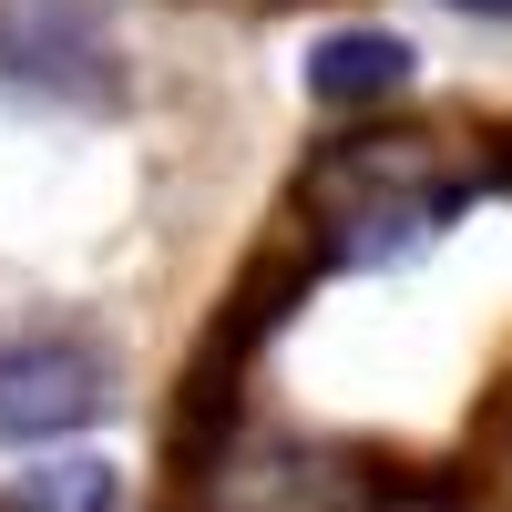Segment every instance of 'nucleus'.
Masks as SVG:
<instances>
[{
  "label": "nucleus",
  "instance_id": "nucleus-1",
  "mask_svg": "<svg viewBox=\"0 0 512 512\" xmlns=\"http://www.w3.org/2000/svg\"><path fill=\"white\" fill-rule=\"evenodd\" d=\"M461 205H472V164L451 134H359L318 154L308 175V216L328 256H349V267H390V256L431 246Z\"/></svg>",
  "mask_w": 512,
  "mask_h": 512
},
{
  "label": "nucleus",
  "instance_id": "nucleus-5",
  "mask_svg": "<svg viewBox=\"0 0 512 512\" xmlns=\"http://www.w3.org/2000/svg\"><path fill=\"white\" fill-rule=\"evenodd\" d=\"M451 11H472V21H512V0H451Z\"/></svg>",
  "mask_w": 512,
  "mask_h": 512
},
{
  "label": "nucleus",
  "instance_id": "nucleus-4",
  "mask_svg": "<svg viewBox=\"0 0 512 512\" xmlns=\"http://www.w3.org/2000/svg\"><path fill=\"white\" fill-rule=\"evenodd\" d=\"M308 82H318V103L400 93V82H410V41H390V31H328L318 62H308Z\"/></svg>",
  "mask_w": 512,
  "mask_h": 512
},
{
  "label": "nucleus",
  "instance_id": "nucleus-2",
  "mask_svg": "<svg viewBox=\"0 0 512 512\" xmlns=\"http://www.w3.org/2000/svg\"><path fill=\"white\" fill-rule=\"evenodd\" d=\"M113 390L82 338H0V441H62Z\"/></svg>",
  "mask_w": 512,
  "mask_h": 512
},
{
  "label": "nucleus",
  "instance_id": "nucleus-3",
  "mask_svg": "<svg viewBox=\"0 0 512 512\" xmlns=\"http://www.w3.org/2000/svg\"><path fill=\"white\" fill-rule=\"evenodd\" d=\"M175 512H359V472L349 461H328V451H246L226 461V472H205L195 502Z\"/></svg>",
  "mask_w": 512,
  "mask_h": 512
}]
</instances>
